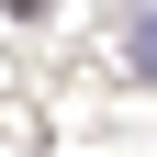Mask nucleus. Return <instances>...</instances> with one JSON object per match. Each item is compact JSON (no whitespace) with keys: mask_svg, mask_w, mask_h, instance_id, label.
<instances>
[{"mask_svg":"<svg viewBox=\"0 0 157 157\" xmlns=\"http://www.w3.org/2000/svg\"><path fill=\"white\" fill-rule=\"evenodd\" d=\"M135 67L157 78V11H146V23H135Z\"/></svg>","mask_w":157,"mask_h":157,"instance_id":"obj_1","label":"nucleus"}]
</instances>
